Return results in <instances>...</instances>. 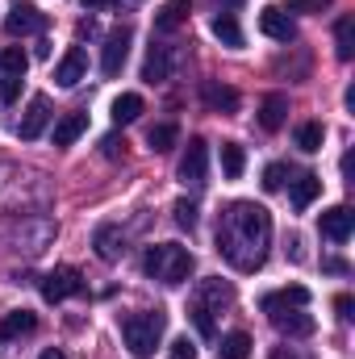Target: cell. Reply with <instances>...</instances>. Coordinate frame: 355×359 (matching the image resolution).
I'll return each instance as SVG.
<instances>
[{"label": "cell", "mask_w": 355, "mask_h": 359, "mask_svg": "<svg viewBox=\"0 0 355 359\" xmlns=\"http://www.w3.org/2000/svg\"><path fill=\"white\" fill-rule=\"evenodd\" d=\"M84 130H88V113H67L63 121H55V147H72Z\"/></svg>", "instance_id": "d6986e66"}, {"label": "cell", "mask_w": 355, "mask_h": 359, "mask_svg": "<svg viewBox=\"0 0 355 359\" xmlns=\"http://www.w3.org/2000/svg\"><path fill=\"white\" fill-rule=\"evenodd\" d=\"M335 309H339V318H343V322H351V297H339V301H335Z\"/></svg>", "instance_id": "8d00e7d4"}, {"label": "cell", "mask_w": 355, "mask_h": 359, "mask_svg": "<svg viewBox=\"0 0 355 359\" xmlns=\"http://www.w3.org/2000/svg\"><path fill=\"white\" fill-rule=\"evenodd\" d=\"M335 46H339V59H343V63L355 55V17H339V25H335Z\"/></svg>", "instance_id": "4316f807"}, {"label": "cell", "mask_w": 355, "mask_h": 359, "mask_svg": "<svg viewBox=\"0 0 355 359\" xmlns=\"http://www.w3.org/2000/svg\"><path fill=\"white\" fill-rule=\"evenodd\" d=\"M84 76H88V50H84V46H72V50L59 59L55 80H59V88H76Z\"/></svg>", "instance_id": "ba28073f"}, {"label": "cell", "mask_w": 355, "mask_h": 359, "mask_svg": "<svg viewBox=\"0 0 355 359\" xmlns=\"http://www.w3.org/2000/svg\"><path fill=\"white\" fill-rule=\"evenodd\" d=\"M205 172H209V147H205V138H192V142L184 147V155H180L176 176H180V184H188V188H201V184H205Z\"/></svg>", "instance_id": "277c9868"}, {"label": "cell", "mask_w": 355, "mask_h": 359, "mask_svg": "<svg viewBox=\"0 0 355 359\" xmlns=\"http://www.w3.org/2000/svg\"><path fill=\"white\" fill-rule=\"evenodd\" d=\"M322 142H326V130H322V121H305V126H297V147H301L305 155L322 151Z\"/></svg>", "instance_id": "d4e9b609"}, {"label": "cell", "mask_w": 355, "mask_h": 359, "mask_svg": "<svg viewBox=\"0 0 355 359\" xmlns=\"http://www.w3.org/2000/svg\"><path fill=\"white\" fill-rule=\"evenodd\" d=\"M29 330H38V313H29V309H13L0 322V339H17V334H29Z\"/></svg>", "instance_id": "44dd1931"}, {"label": "cell", "mask_w": 355, "mask_h": 359, "mask_svg": "<svg viewBox=\"0 0 355 359\" xmlns=\"http://www.w3.org/2000/svg\"><path fill=\"white\" fill-rule=\"evenodd\" d=\"M188 13H192V0H168V4L155 13V29H159V34H172V29H180V25L188 21Z\"/></svg>", "instance_id": "ac0fdd59"}, {"label": "cell", "mask_w": 355, "mask_h": 359, "mask_svg": "<svg viewBox=\"0 0 355 359\" xmlns=\"http://www.w3.org/2000/svg\"><path fill=\"white\" fill-rule=\"evenodd\" d=\"M322 234L330 238V243H347L351 238V230H355V213L347 209V205H335V209H326L322 213Z\"/></svg>", "instance_id": "4fadbf2b"}, {"label": "cell", "mask_w": 355, "mask_h": 359, "mask_svg": "<svg viewBox=\"0 0 355 359\" xmlns=\"http://www.w3.org/2000/svg\"><path fill=\"white\" fill-rule=\"evenodd\" d=\"M172 359H196V343L192 339H176L172 343Z\"/></svg>", "instance_id": "d590c367"}, {"label": "cell", "mask_w": 355, "mask_h": 359, "mask_svg": "<svg viewBox=\"0 0 355 359\" xmlns=\"http://www.w3.org/2000/svg\"><path fill=\"white\" fill-rule=\"evenodd\" d=\"M38 359H67V355H63L59 347H46V351H42V355H38Z\"/></svg>", "instance_id": "74e56055"}, {"label": "cell", "mask_w": 355, "mask_h": 359, "mask_svg": "<svg viewBox=\"0 0 355 359\" xmlns=\"http://www.w3.org/2000/svg\"><path fill=\"white\" fill-rule=\"evenodd\" d=\"M272 318V326L280 330V334H288V339H309L314 334V318L305 313V309H276V313H267Z\"/></svg>", "instance_id": "7c38bea8"}, {"label": "cell", "mask_w": 355, "mask_h": 359, "mask_svg": "<svg viewBox=\"0 0 355 359\" xmlns=\"http://www.w3.org/2000/svg\"><path fill=\"white\" fill-rule=\"evenodd\" d=\"M284 117H288V100H284L280 92H272L264 104H260V126H264V130H280Z\"/></svg>", "instance_id": "7402d4cb"}, {"label": "cell", "mask_w": 355, "mask_h": 359, "mask_svg": "<svg viewBox=\"0 0 355 359\" xmlns=\"http://www.w3.org/2000/svg\"><path fill=\"white\" fill-rule=\"evenodd\" d=\"M243 168H247L243 147H239V142H222V172H226V180H239Z\"/></svg>", "instance_id": "484cf974"}, {"label": "cell", "mask_w": 355, "mask_h": 359, "mask_svg": "<svg viewBox=\"0 0 355 359\" xmlns=\"http://www.w3.org/2000/svg\"><path fill=\"white\" fill-rule=\"evenodd\" d=\"M260 29H264L272 42H297V25H293V17L284 13V8H276V4H267L264 13H260Z\"/></svg>", "instance_id": "9c48e42d"}, {"label": "cell", "mask_w": 355, "mask_h": 359, "mask_svg": "<svg viewBox=\"0 0 355 359\" xmlns=\"http://www.w3.org/2000/svg\"><path fill=\"white\" fill-rule=\"evenodd\" d=\"M21 84H25V76H0V100L13 104L21 96Z\"/></svg>", "instance_id": "1f68e13d"}, {"label": "cell", "mask_w": 355, "mask_h": 359, "mask_svg": "<svg viewBox=\"0 0 355 359\" xmlns=\"http://www.w3.org/2000/svg\"><path fill=\"white\" fill-rule=\"evenodd\" d=\"M76 292H84V276L76 268H55L51 276H42V297L55 305V301H67V297H76Z\"/></svg>", "instance_id": "5b68a950"}, {"label": "cell", "mask_w": 355, "mask_h": 359, "mask_svg": "<svg viewBox=\"0 0 355 359\" xmlns=\"http://www.w3.org/2000/svg\"><path fill=\"white\" fill-rule=\"evenodd\" d=\"M172 213H176V222L184 226V230H192V226H196V205H192V201H176V209H172Z\"/></svg>", "instance_id": "d6a6232c"}, {"label": "cell", "mask_w": 355, "mask_h": 359, "mask_svg": "<svg viewBox=\"0 0 355 359\" xmlns=\"http://www.w3.org/2000/svg\"><path fill=\"white\" fill-rule=\"evenodd\" d=\"M264 188L267 192H280V188H284V168H280V163H272L264 172Z\"/></svg>", "instance_id": "e575fe53"}, {"label": "cell", "mask_w": 355, "mask_h": 359, "mask_svg": "<svg viewBox=\"0 0 355 359\" xmlns=\"http://www.w3.org/2000/svg\"><path fill=\"white\" fill-rule=\"evenodd\" d=\"M163 330H168V313L163 309H142V313H130L121 322V339H126L134 359L155 355V347L163 343Z\"/></svg>", "instance_id": "7a4b0ae2"}, {"label": "cell", "mask_w": 355, "mask_h": 359, "mask_svg": "<svg viewBox=\"0 0 355 359\" xmlns=\"http://www.w3.org/2000/svg\"><path fill=\"white\" fill-rule=\"evenodd\" d=\"M92 247H96V255H100L105 264H117V259L126 255V238H121L117 226H100V230L92 234Z\"/></svg>", "instance_id": "9a60e30c"}, {"label": "cell", "mask_w": 355, "mask_h": 359, "mask_svg": "<svg viewBox=\"0 0 355 359\" xmlns=\"http://www.w3.org/2000/svg\"><path fill=\"white\" fill-rule=\"evenodd\" d=\"M142 0H113V8H138Z\"/></svg>", "instance_id": "ab89813d"}, {"label": "cell", "mask_w": 355, "mask_h": 359, "mask_svg": "<svg viewBox=\"0 0 355 359\" xmlns=\"http://www.w3.org/2000/svg\"><path fill=\"white\" fill-rule=\"evenodd\" d=\"M201 100L213 109V113H234L239 109V92L230 84H217V80H205L201 84Z\"/></svg>", "instance_id": "2e32d148"}, {"label": "cell", "mask_w": 355, "mask_h": 359, "mask_svg": "<svg viewBox=\"0 0 355 359\" xmlns=\"http://www.w3.org/2000/svg\"><path fill=\"white\" fill-rule=\"evenodd\" d=\"M226 4H239V0H226Z\"/></svg>", "instance_id": "60d3db41"}, {"label": "cell", "mask_w": 355, "mask_h": 359, "mask_svg": "<svg viewBox=\"0 0 355 359\" xmlns=\"http://www.w3.org/2000/svg\"><path fill=\"white\" fill-rule=\"evenodd\" d=\"M260 305H264V313H276V309H305V305H309V288H305V284H288V288H280V292H267Z\"/></svg>", "instance_id": "5bb4252c"}, {"label": "cell", "mask_w": 355, "mask_h": 359, "mask_svg": "<svg viewBox=\"0 0 355 359\" xmlns=\"http://www.w3.org/2000/svg\"><path fill=\"white\" fill-rule=\"evenodd\" d=\"M142 117V96L138 92H121L117 100H113V121L117 126H130V121H138Z\"/></svg>", "instance_id": "603a6c76"}, {"label": "cell", "mask_w": 355, "mask_h": 359, "mask_svg": "<svg viewBox=\"0 0 355 359\" xmlns=\"http://www.w3.org/2000/svg\"><path fill=\"white\" fill-rule=\"evenodd\" d=\"M213 34H217L226 46H243V29H239L234 13H217V17H213Z\"/></svg>", "instance_id": "83f0119b"}, {"label": "cell", "mask_w": 355, "mask_h": 359, "mask_svg": "<svg viewBox=\"0 0 355 359\" xmlns=\"http://www.w3.org/2000/svg\"><path fill=\"white\" fill-rule=\"evenodd\" d=\"M272 251V213L255 201L226 205L217 222V255L234 271H260Z\"/></svg>", "instance_id": "6da1fadb"}, {"label": "cell", "mask_w": 355, "mask_h": 359, "mask_svg": "<svg viewBox=\"0 0 355 359\" xmlns=\"http://www.w3.org/2000/svg\"><path fill=\"white\" fill-rule=\"evenodd\" d=\"M130 38H134L130 25H117V29L105 38V59H100V72H105V76H121V67H126V59H130Z\"/></svg>", "instance_id": "8992f818"}, {"label": "cell", "mask_w": 355, "mask_h": 359, "mask_svg": "<svg viewBox=\"0 0 355 359\" xmlns=\"http://www.w3.org/2000/svg\"><path fill=\"white\" fill-rule=\"evenodd\" d=\"M84 8H113V0H84Z\"/></svg>", "instance_id": "f35d334b"}, {"label": "cell", "mask_w": 355, "mask_h": 359, "mask_svg": "<svg viewBox=\"0 0 355 359\" xmlns=\"http://www.w3.org/2000/svg\"><path fill=\"white\" fill-rule=\"evenodd\" d=\"M176 126H172V121H159V126H151V130H147V142H151V151H159V155H163V151H172V147H176Z\"/></svg>", "instance_id": "f546056e"}, {"label": "cell", "mask_w": 355, "mask_h": 359, "mask_svg": "<svg viewBox=\"0 0 355 359\" xmlns=\"http://www.w3.org/2000/svg\"><path fill=\"white\" fill-rule=\"evenodd\" d=\"M147 276L151 280H159V284H168V288H176V284H184L188 276H192V251L188 247H180V243H159V247H151L147 251Z\"/></svg>", "instance_id": "3957f363"}, {"label": "cell", "mask_w": 355, "mask_h": 359, "mask_svg": "<svg viewBox=\"0 0 355 359\" xmlns=\"http://www.w3.org/2000/svg\"><path fill=\"white\" fill-rule=\"evenodd\" d=\"M335 0H288V8L293 13H322V8H330Z\"/></svg>", "instance_id": "836d02e7"}, {"label": "cell", "mask_w": 355, "mask_h": 359, "mask_svg": "<svg viewBox=\"0 0 355 359\" xmlns=\"http://www.w3.org/2000/svg\"><path fill=\"white\" fill-rule=\"evenodd\" d=\"M168 76H172V50L151 42V50H147V63H142V80H147V84H163Z\"/></svg>", "instance_id": "e0dca14e"}, {"label": "cell", "mask_w": 355, "mask_h": 359, "mask_svg": "<svg viewBox=\"0 0 355 359\" xmlns=\"http://www.w3.org/2000/svg\"><path fill=\"white\" fill-rule=\"evenodd\" d=\"M42 29H46V17H42L34 4H21V0H17V4L8 8V17H4V34H8V38H25V34H42Z\"/></svg>", "instance_id": "52a82bcc"}, {"label": "cell", "mask_w": 355, "mask_h": 359, "mask_svg": "<svg viewBox=\"0 0 355 359\" xmlns=\"http://www.w3.org/2000/svg\"><path fill=\"white\" fill-rule=\"evenodd\" d=\"M188 313H192V322H196V330H201L205 339H213V313H209V309H205L201 301H192V309H188Z\"/></svg>", "instance_id": "4dcf8cb0"}, {"label": "cell", "mask_w": 355, "mask_h": 359, "mask_svg": "<svg viewBox=\"0 0 355 359\" xmlns=\"http://www.w3.org/2000/svg\"><path fill=\"white\" fill-rule=\"evenodd\" d=\"M247 355H251V334H243V330L222 334V343H217V359H247Z\"/></svg>", "instance_id": "cb8c5ba5"}, {"label": "cell", "mask_w": 355, "mask_h": 359, "mask_svg": "<svg viewBox=\"0 0 355 359\" xmlns=\"http://www.w3.org/2000/svg\"><path fill=\"white\" fill-rule=\"evenodd\" d=\"M25 67H29V55L21 46H4L0 50V76H25Z\"/></svg>", "instance_id": "f1b7e54d"}, {"label": "cell", "mask_w": 355, "mask_h": 359, "mask_svg": "<svg viewBox=\"0 0 355 359\" xmlns=\"http://www.w3.org/2000/svg\"><path fill=\"white\" fill-rule=\"evenodd\" d=\"M196 301H201L209 313H222V309H230V305H234V288H230L222 276H209V280H201Z\"/></svg>", "instance_id": "8fae6325"}, {"label": "cell", "mask_w": 355, "mask_h": 359, "mask_svg": "<svg viewBox=\"0 0 355 359\" xmlns=\"http://www.w3.org/2000/svg\"><path fill=\"white\" fill-rule=\"evenodd\" d=\"M46 121H51V100L38 92V96L25 104V117H21V126H17V134H21L25 142H34V138L46 130Z\"/></svg>", "instance_id": "30bf717a"}, {"label": "cell", "mask_w": 355, "mask_h": 359, "mask_svg": "<svg viewBox=\"0 0 355 359\" xmlns=\"http://www.w3.org/2000/svg\"><path fill=\"white\" fill-rule=\"evenodd\" d=\"M318 192H322V176H314V172L297 176L293 180V209H309L318 201Z\"/></svg>", "instance_id": "ffe728a7"}]
</instances>
